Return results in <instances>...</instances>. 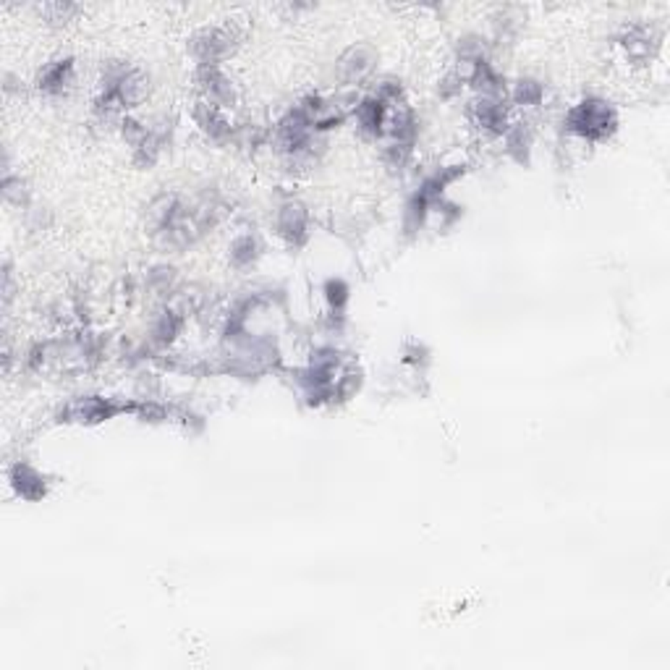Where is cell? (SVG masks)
Masks as SVG:
<instances>
[{
	"label": "cell",
	"instance_id": "obj_1",
	"mask_svg": "<svg viewBox=\"0 0 670 670\" xmlns=\"http://www.w3.org/2000/svg\"><path fill=\"white\" fill-rule=\"evenodd\" d=\"M571 129L584 137H602L613 129V113L602 102H581L571 113Z\"/></svg>",
	"mask_w": 670,
	"mask_h": 670
},
{
	"label": "cell",
	"instance_id": "obj_2",
	"mask_svg": "<svg viewBox=\"0 0 670 670\" xmlns=\"http://www.w3.org/2000/svg\"><path fill=\"white\" fill-rule=\"evenodd\" d=\"M372 66V58L367 56V50H351L349 58H343V71L349 79H359V76L369 71Z\"/></svg>",
	"mask_w": 670,
	"mask_h": 670
},
{
	"label": "cell",
	"instance_id": "obj_3",
	"mask_svg": "<svg viewBox=\"0 0 670 670\" xmlns=\"http://www.w3.org/2000/svg\"><path fill=\"white\" fill-rule=\"evenodd\" d=\"M280 228H283V233H288V236L302 233V230H304V212H302V207L288 204V207L283 210V218H280Z\"/></svg>",
	"mask_w": 670,
	"mask_h": 670
}]
</instances>
